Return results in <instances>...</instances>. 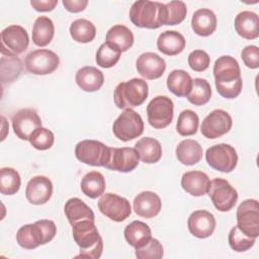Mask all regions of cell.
I'll list each match as a JSON object with an SVG mask.
<instances>
[{
  "label": "cell",
  "mask_w": 259,
  "mask_h": 259,
  "mask_svg": "<svg viewBox=\"0 0 259 259\" xmlns=\"http://www.w3.org/2000/svg\"><path fill=\"white\" fill-rule=\"evenodd\" d=\"M217 91L227 99L236 98L242 91L243 81L238 61L231 56L220 57L213 65Z\"/></svg>",
  "instance_id": "6da1fadb"
},
{
  "label": "cell",
  "mask_w": 259,
  "mask_h": 259,
  "mask_svg": "<svg viewBox=\"0 0 259 259\" xmlns=\"http://www.w3.org/2000/svg\"><path fill=\"white\" fill-rule=\"evenodd\" d=\"M72 235L80 248V254L76 257L98 259L101 256L103 242L94 221L85 220L75 224L72 226Z\"/></svg>",
  "instance_id": "7a4b0ae2"
},
{
  "label": "cell",
  "mask_w": 259,
  "mask_h": 259,
  "mask_svg": "<svg viewBox=\"0 0 259 259\" xmlns=\"http://www.w3.org/2000/svg\"><path fill=\"white\" fill-rule=\"evenodd\" d=\"M56 234L57 227L53 221L40 220L20 227L16 233V242L20 247L31 250L49 243Z\"/></svg>",
  "instance_id": "3957f363"
},
{
  "label": "cell",
  "mask_w": 259,
  "mask_h": 259,
  "mask_svg": "<svg viewBox=\"0 0 259 259\" xmlns=\"http://www.w3.org/2000/svg\"><path fill=\"white\" fill-rule=\"evenodd\" d=\"M149 94V87L145 80L133 78L119 83L113 93L114 103L120 109L136 107L145 102Z\"/></svg>",
  "instance_id": "277c9868"
},
{
  "label": "cell",
  "mask_w": 259,
  "mask_h": 259,
  "mask_svg": "<svg viewBox=\"0 0 259 259\" xmlns=\"http://www.w3.org/2000/svg\"><path fill=\"white\" fill-rule=\"evenodd\" d=\"M163 3L149 0L134 2L130 9V18L138 26L149 29L159 28L161 24Z\"/></svg>",
  "instance_id": "5b68a950"
},
{
  "label": "cell",
  "mask_w": 259,
  "mask_h": 259,
  "mask_svg": "<svg viewBox=\"0 0 259 259\" xmlns=\"http://www.w3.org/2000/svg\"><path fill=\"white\" fill-rule=\"evenodd\" d=\"M112 132L118 140L128 142L143 134L144 121L138 112L132 108H126L113 122Z\"/></svg>",
  "instance_id": "8992f818"
},
{
  "label": "cell",
  "mask_w": 259,
  "mask_h": 259,
  "mask_svg": "<svg viewBox=\"0 0 259 259\" xmlns=\"http://www.w3.org/2000/svg\"><path fill=\"white\" fill-rule=\"evenodd\" d=\"M207 164L214 170L230 173L238 163V154L234 147L228 144H218L208 148L205 152Z\"/></svg>",
  "instance_id": "52a82bcc"
},
{
  "label": "cell",
  "mask_w": 259,
  "mask_h": 259,
  "mask_svg": "<svg viewBox=\"0 0 259 259\" xmlns=\"http://www.w3.org/2000/svg\"><path fill=\"white\" fill-rule=\"evenodd\" d=\"M148 121L154 128L168 126L174 115V103L168 96L159 95L154 97L147 106Z\"/></svg>",
  "instance_id": "ba28073f"
},
{
  "label": "cell",
  "mask_w": 259,
  "mask_h": 259,
  "mask_svg": "<svg viewBox=\"0 0 259 259\" xmlns=\"http://www.w3.org/2000/svg\"><path fill=\"white\" fill-rule=\"evenodd\" d=\"M75 156L84 164L104 167L109 157V147L99 141L84 140L76 145Z\"/></svg>",
  "instance_id": "9c48e42d"
},
{
  "label": "cell",
  "mask_w": 259,
  "mask_h": 259,
  "mask_svg": "<svg viewBox=\"0 0 259 259\" xmlns=\"http://www.w3.org/2000/svg\"><path fill=\"white\" fill-rule=\"evenodd\" d=\"M29 45L27 31L20 25L12 24L1 31V54L17 56L22 54Z\"/></svg>",
  "instance_id": "30bf717a"
},
{
  "label": "cell",
  "mask_w": 259,
  "mask_h": 259,
  "mask_svg": "<svg viewBox=\"0 0 259 259\" xmlns=\"http://www.w3.org/2000/svg\"><path fill=\"white\" fill-rule=\"evenodd\" d=\"M207 192L214 207L223 212L231 210L238 200L237 190L223 178L211 180Z\"/></svg>",
  "instance_id": "8fae6325"
},
{
  "label": "cell",
  "mask_w": 259,
  "mask_h": 259,
  "mask_svg": "<svg viewBox=\"0 0 259 259\" xmlns=\"http://www.w3.org/2000/svg\"><path fill=\"white\" fill-rule=\"evenodd\" d=\"M237 227L245 235L259 236V206L256 199H246L237 208Z\"/></svg>",
  "instance_id": "7c38bea8"
},
{
  "label": "cell",
  "mask_w": 259,
  "mask_h": 259,
  "mask_svg": "<svg viewBox=\"0 0 259 259\" xmlns=\"http://www.w3.org/2000/svg\"><path fill=\"white\" fill-rule=\"evenodd\" d=\"M60 64L59 56L53 51L39 49L30 52L24 61L26 70L34 75H48L57 70Z\"/></svg>",
  "instance_id": "4fadbf2b"
},
{
  "label": "cell",
  "mask_w": 259,
  "mask_h": 259,
  "mask_svg": "<svg viewBox=\"0 0 259 259\" xmlns=\"http://www.w3.org/2000/svg\"><path fill=\"white\" fill-rule=\"evenodd\" d=\"M98 208L102 214L113 222H122L132 213L130 201L111 192L101 195L98 200Z\"/></svg>",
  "instance_id": "5bb4252c"
},
{
  "label": "cell",
  "mask_w": 259,
  "mask_h": 259,
  "mask_svg": "<svg viewBox=\"0 0 259 259\" xmlns=\"http://www.w3.org/2000/svg\"><path fill=\"white\" fill-rule=\"evenodd\" d=\"M232 125V117L226 110L214 109L202 120L200 132L207 139H217L228 134Z\"/></svg>",
  "instance_id": "9a60e30c"
},
{
  "label": "cell",
  "mask_w": 259,
  "mask_h": 259,
  "mask_svg": "<svg viewBox=\"0 0 259 259\" xmlns=\"http://www.w3.org/2000/svg\"><path fill=\"white\" fill-rule=\"evenodd\" d=\"M13 132L17 138L28 141L32 133L41 126V119L37 112L30 108H22L16 111L12 117Z\"/></svg>",
  "instance_id": "2e32d148"
},
{
  "label": "cell",
  "mask_w": 259,
  "mask_h": 259,
  "mask_svg": "<svg viewBox=\"0 0 259 259\" xmlns=\"http://www.w3.org/2000/svg\"><path fill=\"white\" fill-rule=\"evenodd\" d=\"M140 157L135 148H109L105 168L119 172H131L139 165Z\"/></svg>",
  "instance_id": "e0dca14e"
},
{
  "label": "cell",
  "mask_w": 259,
  "mask_h": 259,
  "mask_svg": "<svg viewBox=\"0 0 259 259\" xmlns=\"http://www.w3.org/2000/svg\"><path fill=\"white\" fill-rule=\"evenodd\" d=\"M214 215L204 209H198L193 211L188 220L187 227L189 232L196 238L205 239L212 235L215 229Z\"/></svg>",
  "instance_id": "ac0fdd59"
},
{
  "label": "cell",
  "mask_w": 259,
  "mask_h": 259,
  "mask_svg": "<svg viewBox=\"0 0 259 259\" xmlns=\"http://www.w3.org/2000/svg\"><path fill=\"white\" fill-rule=\"evenodd\" d=\"M136 66L138 73L148 80L160 78L166 70L165 60L159 55L151 52L142 54L137 59Z\"/></svg>",
  "instance_id": "d6986e66"
},
{
  "label": "cell",
  "mask_w": 259,
  "mask_h": 259,
  "mask_svg": "<svg viewBox=\"0 0 259 259\" xmlns=\"http://www.w3.org/2000/svg\"><path fill=\"white\" fill-rule=\"evenodd\" d=\"M53 194V183L46 176L32 177L25 188V196L27 200L35 205L45 204Z\"/></svg>",
  "instance_id": "ffe728a7"
},
{
  "label": "cell",
  "mask_w": 259,
  "mask_h": 259,
  "mask_svg": "<svg viewBox=\"0 0 259 259\" xmlns=\"http://www.w3.org/2000/svg\"><path fill=\"white\" fill-rule=\"evenodd\" d=\"M135 212L142 218L152 219L156 217L162 207V202L158 194L152 191L139 193L133 202Z\"/></svg>",
  "instance_id": "44dd1931"
},
{
  "label": "cell",
  "mask_w": 259,
  "mask_h": 259,
  "mask_svg": "<svg viewBox=\"0 0 259 259\" xmlns=\"http://www.w3.org/2000/svg\"><path fill=\"white\" fill-rule=\"evenodd\" d=\"M210 185L208 176L202 171H188L182 175L181 186L193 196H202L207 193Z\"/></svg>",
  "instance_id": "7402d4cb"
},
{
  "label": "cell",
  "mask_w": 259,
  "mask_h": 259,
  "mask_svg": "<svg viewBox=\"0 0 259 259\" xmlns=\"http://www.w3.org/2000/svg\"><path fill=\"white\" fill-rule=\"evenodd\" d=\"M75 80L82 90L86 92H94L99 90L103 85L104 76L97 68L86 66L77 71Z\"/></svg>",
  "instance_id": "603a6c76"
},
{
  "label": "cell",
  "mask_w": 259,
  "mask_h": 259,
  "mask_svg": "<svg viewBox=\"0 0 259 259\" xmlns=\"http://www.w3.org/2000/svg\"><path fill=\"white\" fill-rule=\"evenodd\" d=\"M237 33L246 39H255L259 35V18L255 12L242 11L235 18Z\"/></svg>",
  "instance_id": "cb8c5ba5"
},
{
  "label": "cell",
  "mask_w": 259,
  "mask_h": 259,
  "mask_svg": "<svg viewBox=\"0 0 259 259\" xmlns=\"http://www.w3.org/2000/svg\"><path fill=\"white\" fill-rule=\"evenodd\" d=\"M191 27L197 35L208 36L217 29V16L210 9H198L192 15Z\"/></svg>",
  "instance_id": "d4e9b609"
},
{
  "label": "cell",
  "mask_w": 259,
  "mask_h": 259,
  "mask_svg": "<svg viewBox=\"0 0 259 259\" xmlns=\"http://www.w3.org/2000/svg\"><path fill=\"white\" fill-rule=\"evenodd\" d=\"M186 45L184 36L176 30H166L162 32L157 39L158 50L167 56H176L180 54Z\"/></svg>",
  "instance_id": "484cf974"
},
{
  "label": "cell",
  "mask_w": 259,
  "mask_h": 259,
  "mask_svg": "<svg viewBox=\"0 0 259 259\" xmlns=\"http://www.w3.org/2000/svg\"><path fill=\"white\" fill-rule=\"evenodd\" d=\"M64 210L71 226L85 220L95 221L94 212L91 207H89L82 199L78 197L68 199L65 203Z\"/></svg>",
  "instance_id": "4316f807"
},
{
  "label": "cell",
  "mask_w": 259,
  "mask_h": 259,
  "mask_svg": "<svg viewBox=\"0 0 259 259\" xmlns=\"http://www.w3.org/2000/svg\"><path fill=\"white\" fill-rule=\"evenodd\" d=\"M123 234L126 242L135 249L146 245L152 238L150 227L141 221H134L128 224L125 227Z\"/></svg>",
  "instance_id": "83f0119b"
},
{
  "label": "cell",
  "mask_w": 259,
  "mask_h": 259,
  "mask_svg": "<svg viewBox=\"0 0 259 259\" xmlns=\"http://www.w3.org/2000/svg\"><path fill=\"white\" fill-rule=\"evenodd\" d=\"M135 149L140 159L147 164L157 163L162 157V146L160 142L154 138H142L136 143Z\"/></svg>",
  "instance_id": "f1b7e54d"
},
{
  "label": "cell",
  "mask_w": 259,
  "mask_h": 259,
  "mask_svg": "<svg viewBox=\"0 0 259 259\" xmlns=\"http://www.w3.org/2000/svg\"><path fill=\"white\" fill-rule=\"evenodd\" d=\"M202 154V147L194 140H183L176 147V157L183 165L197 164L201 160Z\"/></svg>",
  "instance_id": "f546056e"
},
{
  "label": "cell",
  "mask_w": 259,
  "mask_h": 259,
  "mask_svg": "<svg viewBox=\"0 0 259 259\" xmlns=\"http://www.w3.org/2000/svg\"><path fill=\"white\" fill-rule=\"evenodd\" d=\"M105 39V42L121 53L126 52L134 45V34L132 30L122 24H116L110 27L106 33Z\"/></svg>",
  "instance_id": "4dcf8cb0"
},
{
  "label": "cell",
  "mask_w": 259,
  "mask_h": 259,
  "mask_svg": "<svg viewBox=\"0 0 259 259\" xmlns=\"http://www.w3.org/2000/svg\"><path fill=\"white\" fill-rule=\"evenodd\" d=\"M55 34L54 22L48 16H38L32 26V41L37 47L48 46Z\"/></svg>",
  "instance_id": "1f68e13d"
},
{
  "label": "cell",
  "mask_w": 259,
  "mask_h": 259,
  "mask_svg": "<svg viewBox=\"0 0 259 259\" xmlns=\"http://www.w3.org/2000/svg\"><path fill=\"white\" fill-rule=\"evenodd\" d=\"M192 86L190 75L184 70H173L167 77V87L178 97L187 96Z\"/></svg>",
  "instance_id": "d6a6232c"
},
{
  "label": "cell",
  "mask_w": 259,
  "mask_h": 259,
  "mask_svg": "<svg viewBox=\"0 0 259 259\" xmlns=\"http://www.w3.org/2000/svg\"><path fill=\"white\" fill-rule=\"evenodd\" d=\"M81 190L89 198H97L102 195L105 190L104 176L98 171H90L86 173L81 180Z\"/></svg>",
  "instance_id": "836d02e7"
},
{
  "label": "cell",
  "mask_w": 259,
  "mask_h": 259,
  "mask_svg": "<svg viewBox=\"0 0 259 259\" xmlns=\"http://www.w3.org/2000/svg\"><path fill=\"white\" fill-rule=\"evenodd\" d=\"M187 13L186 4L180 0L170 1L163 5L161 24L162 25H176L181 23Z\"/></svg>",
  "instance_id": "e575fe53"
},
{
  "label": "cell",
  "mask_w": 259,
  "mask_h": 259,
  "mask_svg": "<svg viewBox=\"0 0 259 259\" xmlns=\"http://www.w3.org/2000/svg\"><path fill=\"white\" fill-rule=\"evenodd\" d=\"M72 38L81 44H87L92 41L96 35L95 25L84 18L74 20L69 28Z\"/></svg>",
  "instance_id": "d590c367"
},
{
  "label": "cell",
  "mask_w": 259,
  "mask_h": 259,
  "mask_svg": "<svg viewBox=\"0 0 259 259\" xmlns=\"http://www.w3.org/2000/svg\"><path fill=\"white\" fill-rule=\"evenodd\" d=\"M0 70L2 84H10L18 78L22 71L21 61L17 56L2 55Z\"/></svg>",
  "instance_id": "8d00e7d4"
},
{
  "label": "cell",
  "mask_w": 259,
  "mask_h": 259,
  "mask_svg": "<svg viewBox=\"0 0 259 259\" xmlns=\"http://www.w3.org/2000/svg\"><path fill=\"white\" fill-rule=\"evenodd\" d=\"M187 100L197 106L206 104L211 97V88L209 83L202 78L192 80L190 92L187 94Z\"/></svg>",
  "instance_id": "74e56055"
},
{
  "label": "cell",
  "mask_w": 259,
  "mask_h": 259,
  "mask_svg": "<svg viewBox=\"0 0 259 259\" xmlns=\"http://www.w3.org/2000/svg\"><path fill=\"white\" fill-rule=\"evenodd\" d=\"M21 185L19 173L10 167H3L0 170V192L4 195L15 194Z\"/></svg>",
  "instance_id": "f35d334b"
},
{
  "label": "cell",
  "mask_w": 259,
  "mask_h": 259,
  "mask_svg": "<svg viewBox=\"0 0 259 259\" xmlns=\"http://www.w3.org/2000/svg\"><path fill=\"white\" fill-rule=\"evenodd\" d=\"M199 118L198 115L191 109H184L180 112L177 123L176 131L180 136L188 137L196 134L198 128Z\"/></svg>",
  "instance_id": "ab89813d"
},
{
  "label": "cell",
  "mask_w": 259,
  "mask_h": 259,
  "mask_svg": "<svg viewBox=\"0 0 259 259\" xmlns=\"http://www.w3.org/2000/svg\"><path fill=\"white\" fill-rule=\"evenodd\" d=\"M121 52L107 42H103L96 52V63L101 68L113 67L120 58Z\"/></svg>",
  "instance_id": "60d3db41"
},
{
  "label": "cell",
  "mask_w": 259,
  "mask_h": 259,
  "mask_svg": "<svg viewBox=\"0 0 259 259\" xmlns=\"http://www.w3.org/2000/svg\"><path fill=\"white\" fill-rule=\"evenodd\" d=\"M255 238L245 235L237 226L233 227L229 233L228 241L230 247L236 252H245L254 246Z\"/></svg>",
  "instance_id": "b9f144b4"
},
{
  "label": "cell",
  "mask_w": 259,
  "mask_h": 259,
  "mask_svg": "<svg viewBox=\"0 0 259 259\" xmlns=\"http://www.w3.org/2000/svg\"><path fill=\"white\" fill-rule=\"evenodd\" d=\"M28 141L30 145L36 150L45 151L52 148L55 142V137L52 131L40 126L32 133Z\"/></svg>",
  "instance_id": "7bdbcfd3"
},
{
  "label": "cell",
  "mask_w": 259,
  "mask_h": 259,
  "mask_svg": "<svg viewBox=\"0 0 259 259\" xmlns=\"http://www.w3.org/2000/svg\"><path fill=\"white\" fill-rule=\"evenodd\" d=\"M163 255L162 244L154 238H151L146 245L136 249V257L138 259H160Z\"/></svg>",
  "instance_id": "ee69618b"
},
{
  "label": "cell",
  "mask_w": 259,
  "mask_h": 259,
  "mask_svg": "<svg viewBox=\"0 0 259 259\" xmlns=\"http://www.w3.org/2000/svg\"><path fill=\"white\" fill-rule=\"evenodd\" d=\"M210 58L202 50H194L188 56V65L195 72H202L209 66Z\"/></svg>",
  "instance_id": "f6af8a7d"
},
{
  "label": "cell",
  "mask_w": 259,
  "mask_h": 259,
  "mask_svg": "<svg viewBox=\"0 0 259 259\" xmlns=\"http://www.w3.org/2000/svg\"><path fill=\"white\" fill-rule=\"evenodd\" d=\"M241 58L244 64L251 69L259 67V49L256 46H247L241 52Z\"/></svg>",
  "instance_id": "bcb514c9"
},
{
  "label": "cell",
  "mask_w": 259,
  "mask_h": 259,
  "mask_svg": "<svg viewBox=\"0 0 259 259\" xmlns=\"http://www.w3.org/2000/svg\"><path fill=\"white\" fill-rule=\"evenodd\" d=\"M58 4V0H31L30 5L40 12H48L55 9Z\"/></svg>",
  "instance_id": "7dc6e473"
},
{
  "label": "cell",
  "mask_w": 259,
  "mask_h": 259,
  "mask_svg": "<svg viewBox=\"0 0 259 259\" xmlns=\"http://www.w3.org/2000/svg\"><path fill=\"white\" fill-rule=\"evenodd\" d=\"M62 3L66 8V10H68L69 12L78 13L83 11L86 8L88 1L87 0H63Z\"/></svg>",
  "instance_id": "c3c4849f"
}]
</instances>
